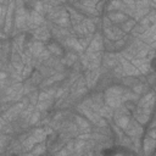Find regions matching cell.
I'll return each mask as SVG.
<instances>
[{"label": "cell", "mask_w": 156, "mask_h": 156, "mask_svg": "<svg viewBox=\"0 0 156 156\" xmlns=\"http://www.w3.org/2000/svg\"><path fill=\"white\" fill-rule=\"evenodd\" d=\"M154 68H155V71H156V60L154 61Z\"/></svg>", "instance_id": "6da1fadb"}]
</instances>
